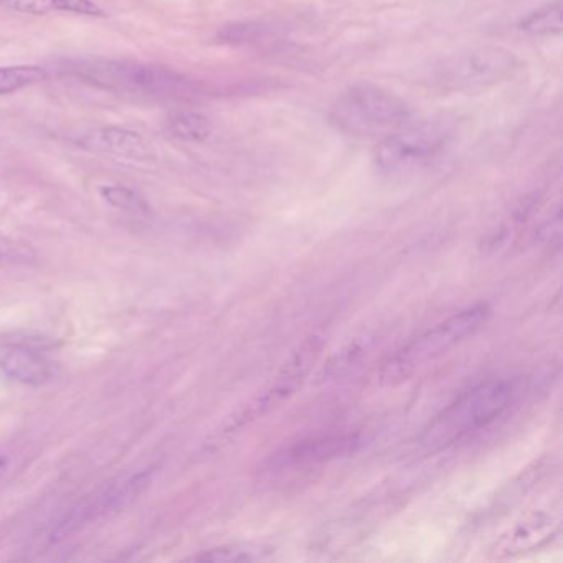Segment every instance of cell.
Listing matches in <instances>:
<instances>
[{
  "label": "cell",
  "mask_w": 563,
  "mask_h": 563,
  "mask_svg": "<svg viewBox=\"0 0 563 563\" xmlns=\"http://www.w3.org/2000/svg\"><path fill=\"white\" fill-rule=\"evenodd\" d=\"M523 391L517 378H491L466 391L443 410L423 433L422 443L432 451L449 448L486 430L509 410Z\"/></svg>",
  "instance_id": "cell-1"
},
{
  "label": "cell",
  "mask_w": 563,
  "mask_h": 563,
  "mask_svg": "<svg viewBox=\"0 0 563 563\" xmlns=\"http://www.w3.org/2000/svg\"><path fill=\"white\" fill-rule=\"evenodd\" d=\"M61 70L83 82L116 93L173 98L192 90V83L177 71L134 61L77 58L64 61Z\"/></svg>",
  "instance_id": "cell-2"
},
{
  "label": "cell",
  "mask_w": 563,
  "mask_h": 563,
  "mask_svg": "<svg viewBox=\"0 0 563 563\" xmlns=\"http://www.w3.org/2000/svg\"><path fill=\"white\" fill-rule=\"evenodd\" d=\"M412 115L409 103L395 93L372 83H359L336 99L329 119L344 134L385 138L410 125Z\"/></svg>",
  "instance_id": "cell-3"
},
{
  "label": "cell",
  "mask_w": 563,
  "mask_h": 563,
  "mask_svg": "<svg viewBox=\"0 0 563 563\" xmlns=\"http://www.w3.org/2000/svg\"><path fill=\"white\" fill-rule=\"evenodd\" d=\"M490 314L488 304H474L426 329L385 364L380 375L382 382L397 384L406 380L423 365L442 357L469 336L476 335L482 326L486 325Z\"/></svg>",
  "instance_id": "cell-4"
},
{
  "label": "cell",
  "mask_w": 563,
  "mask_h": 563,
  "mask_svg": "<svg viewBox=\"0 0 563 563\" xmlns=\"http://www.w3.org/2000/svg\"><path fill=\"white\" fill-rule=\"evenodd\" d=\"M519 67L514 51L486 45L442 58L433 64L426 80L445 92H479L506 82Z\"/></svg>",
  "instance_id": "cell-5"
},
{
  "label": "cell",
  "mask_w": 563,
  "mask_h": 563,
  "mask_svg": "<svg viewBox=\"0 0 563 563\" xmlns=\"http://www.w3.org/2000/svg\"><path fill=\"white\" fill-rule=\"evenodd\" d=\"M451 131L443 122L422 121L385 136L372 152L375 167L387 176L415 173L430 166L448 148Z\"/></svg>",
  "instance_id": "cell-6"
},
{
  "label": "cell",
  "mask_w": 563,
  "mask_h": 563,
  "mask_svg": "<svg viewBox=\"0 0 563 563\" xmlns=\"http://www.w3.org/2000/svg\"><path fill=\"white\" fill-rule=\"evenodd\" d=\"M154 468L142 469L136 474L119 476L106 482L89 496L78 501L50 532L51 543H61L77 536L80 530L134 503L154 478Z\"/></svg>",
  "instance_id": "cell-7"
},
{
  "label": "cell",
  "mask_w": 563,
  "mask_h": 563,
  "mask_svg": "<svg viewBox=\"0 0 563 563\" xmlns=\"http://www.w3.org/2000/svg\"><path fill=\"white\" fill-rule=\"evenodd\" d=\"M322 345H325V341L317 336L306 339L301 348H297V351L293 352V355L288 359L280 374L271 382L270 388L258 395L257 400L251 401L250 406L233 420L228 430L239 429V426L255 422V420L277 409L281 401L291 397L303 385L304 378L309 374Z\"/></svg>",
  "instance_id": "cell-8"
},
{
  "label": "cell",
  "mask_w": 563,
  "mask_h": 563,
  "mask_svg": "<svg viewBox=\"0 0 563 563\" xmlns=\"http://www.w3.org/2000/svg\"><path fill=\"white\" fill-rule=\"evenodd\" d=\"M359 445V436L349 432H332L303 439L296 445L281 449L267 462L268 472H291L313 468L349 455Z\"/></svg>",
  "instance_id": "cell-9"
},
{
  "label": "cell",
  "mask_w": 563,
  "mask_h": 563,
  "mask_svg": "<svg viewBox=\"0 0 563 563\" xmlns=\"http://www.w3.org/2000/svg\"><path fill=\"white\" fill-rule=\"evenodd\" d=\"M559 519L553 514L539 511L524 517L513 529H509V532L496 543L494 552L497 556L520 555L529 550L540 549L553 537L559 536Z\"/></svg>",
  "instance_id": "cell-10"
},
{
  "label": "cell",
  "mask_w": 563,
  "mask_h": 563,
  "mask_svg": "<svg viewBox=\"0 0 563 563\" xmlns=\"http://www.w3.org/2000/svg\"><path fill=\"white\" fill-rule=\"evenodd\" d=\"M0 368L15 380L27 385H42L50 380L51 364L31 349L19 345L0 348Z\"/></svg>",
  "instance_id": "cell-11"
},
{
  "label": "cell",
  "mask_w": 563,
  "mask_h": 563,
  "mask_svg": "<svg viewBox=\"0 0 563 563\" xmlns=\"http://www.w3.org/2000/svg\"><path fill=\"white\" fill-rule=\"evenodd\" d=\"M86 148L122 157L145 159L152 154L151 145L138 132L121 128H103L82 139Z\"/></svg>",
  "instance_id": "cell-12"
},
{
  "label": "cell",
  "mask_w": 563,
  "mask_h": 563,
  "mask_svg": "<svg viewBox=\"0 0 563 563\" xmlns=\"http://www.w3.org/2000/svg\"><path fill=\"white\" fill-rule=\"evenodd\" d=\"M0 8L27 15H45L50 12H70L86 17L105 15L93 0H0Z\"/></svg>",
  "instance_id": "cell-13"
},
{
  "label": "cell",
  "mask_w": 563,
  "mask_h": 563,
  "mask_svg": "<svg viewBox=\"0 0 563 563\" xmlns=\"http://www.w3.org/2000/svg\"><path fill=\"white\" fill-rule=\"evenodd\" d=\"M277 35V28L260 21L230 22L216 32V38L228 45H258Z\"/></svg>",
  "instance_id": "cell-14"
},
{
  "label": "cell",
  "mask_w": 563,
  "mask_h": 563,
  "mask_svg": "<svg viewBox=\"0 0 563 563\" xmlns=\"http://www.w3.org/2000/svg\"><path fill=\"white\" fill-rule=\"evenodd\" d=\"M167 129L183 141L203 142L212 134V122L197 112H176L167 118Z\"/></svg>",
  "instance_id": "cell-15"
},
{
  "label": "cell",
  "mask_w": 563,
  "mask_h": 563,
  "mask_svg": "<svg viewBox=\"0 0 563 563\" xmlns=\"http://www.w3.org/2000/svg\"><path fill=\"white\" fill-rule=\"evenodd\" d=\"M271 547L263 543H235V546L220 547L192 556V560L202 562H260L271 556Z\"/></svg>",
  "instance_id": "cell-16"
},
{
  "label": "cell",
  "mask_w": 563,
  "mask_h": 563,
  "mask_svg": "<svg viewBox=\"0 0 563 563\" xmlns=\"http://www.w3.org/2000/svg\"><path fill=\"white\" fill-rule=\"evenodd\" d=\"M47 78V71L34 64L19 67H0V96L21 92L28 86L37 85Z\"/></svg>",
  "instance_id": "cell-17"
},
{
  "label": "cell",
  "mask_w": 563,
  "mask_h": 563,
  "mask_svg": "<svg viewBox=\"0 0 563 563\" xmlns=\"http://www.w3.org/2000/svg\"><path fill=\"white\" fill-rule=\"evenodd\" d=\"M520 31L533 37H547V35H559L562 32V4L555 2L552 5H546L540 11L527 15L520 22Z\"/></svg>",
  "instance_id": "cell-18"
},
{
  "label": "cell",
  "mask_w": 563,
  "mask_h": 563,
  "mask_svg": "<svg viewBox=\"0 0 563 563\" xmlns=\"http://www.w3.org/2000/svg\"><path fill=\"white\" fill-rule=\"evenodd\" d=\"M102 197L109 206L122 210V212L132 213V215H145L149 212L144 197L129 187L105 186L102 189Z\"/></svg>",
  "instance_id": "cell-19"
},
{
  "label": "cell",
  "mask_w": 563,
  "mask_h": 563,
  "mask_svg": "<svg viewBox=\"0 0 563 563\" xmlns=\"http://www.w3.org/2000/svg\"><path fill=\"white\" fill-rule=\"evenodd\" d=\"M536 239L540 245H546V247H559L560 239H562V215H560V210H556L552 219L547 220V222L539 226Z\"/></svg>",
  "instance_id": "cell-20"
},
{
  "label": "cell",
  "mask_w": 563,
  "mask_h": 563,
  "mask_svg": "<svg viewBox=\"0 0 563 563\" xmlns=\"http://www.w3.org/2000/svg\"><path fill=\"white\" fill-rule=\"evenodd\" d=\"M9 468V458L8 456H0V478L5 474Z\"/></svg>",
  "instance_id": "cell-21"
}]
</instances>
